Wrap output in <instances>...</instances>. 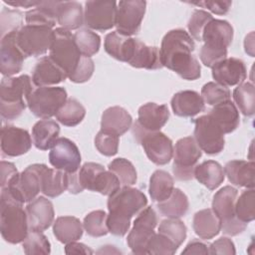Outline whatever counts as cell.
Here are the masks:
<instances>
[{
	"label": "cell",
	"instance_id": "22",
	"mask_svg": "<svg viewBox=\"0 0 255 255\" xmlns=\"http://www.w3.org/2000/svg\"><path fill=\"white\" fill-rule=\"evenodd\" d=\"M29 230L41 231L48 229L54 223L55 212L53 203L44 196H38L26 206Z\"/></svg>",
	"mask_w": 255,
	"mask_h": 255
},
{
	"label": "cell",
	"instance_id": "25",
	"mask_svg": "<svg viewBox=\"0 0 255 255\" xmlns=\"http://www.w3.org/2000/svg\"><path fill=\"white\" fill-rule=\"evenodd\" d=\"M41 192L48 197H57L68 190V172L50 168L46 164L38 163Z\"/></svg>",
	"mask_w": 255,
	"mask_h": 255
},
{
	"label": "cell",
	"instance_id": "40",
	"mask_svg": "<svg viewBox=\"0 0 255 255\" xmlns=\"http://www.w3.org/2000/svg\"><path fill=\"white\" fill-rule=\"evenodd\" d=\"M75 44L80 53L85 57L96 55L101 47L100 36L88 28L79 29L74 34Z\"/></svg>",
	"mask_w": 255,
	"mask_h": 255
},
{
	"label": "cell",
	"instance_id": "17",
	"mask_svg": "<svg viewBox=\"0 0 255 255\" xmlns=\"http://www.w3.org/2000/svg\"><path fill=\"white\" fill-rule=\"evenodd\" d=\"M117 2L87 1L84 10V25L88 29L107 31L116 25Z\"/></svg>",
	"mask_w": 255,
	"mask_h": 255
},
{
	"label": "cell",
	"instance_id": "45",
	"mask_svg": "<svg viewBox=\"0 0 255 255\" xmlns=\"http://www.w3.org/2000/svg\"><path fill=\"white\" fill-rule=\"evenodd\" d=\"M22 246L27 255L51 253L50 241L41 231L29 230L26 238L22 242Z\"/></svg>",
	"mask_w": 255,
	"mask_h": 255
},
{
	"label": "cell",
	"instance_id": "29",
	"mask_svg": "<svg viewBox=\"0 0 255 255\" xmlns=\"http://www.w3.org/2000/svg\"><path fill=\"white\" fill-rule=\"evenodd\" d=\"M207 115L224 134L234 131L240 123L239 111L231 100L213 106Z\"/></svg>",
	"mask_w": 255,
	"mask_h": 255
},
{
	"label": "cell",
	"instance_id": "12",
	"mask_svg": "<svg viewBox=\"0 0 255 255\" xmlns=\"http://www.w3.org/2000/svg\"><path fill=\"white\" fill-rule=\"evenodd\" d=\"M1 190H5L15 201L21 204L34 200L41 192L38 163L27 166Z\"/></svg>",
	"mask_w": 255,
	"mask_h": 255
},
{
	"label": "cell",
	"instance_id": "49",
	"mask_svg": "<svg viewBox=\"0 0 255 255\" xmlns=\"http://www.w3.org/2000/svg\"><path fill=\"white\" fill-rule=\"evenodd\" d=\"M120 136L100 130L95 137V146L98 151L106 156H113L117 154L119 149Z\"/></svg>",
	"mask_w": 255,
	"mask_h": 255
},
{
	"label": "cell",
	"instance_id": "54",
	"mask_svg": "<svg viewBox=\"0 0 255 255\" xmlns=\"http://www.w3.org/2000/svg\"><path fill=\"white\" fill-rule=\"evenodd\" d=\"M209 254H226L234 255L236 253L233 241L228 237H220L212 242L209 246Z\"/></svg>",
	"mask_w": 255,
	"mask_h": 255
},
{
	"label": "cell",
	"instance_id": "37",
	"mask_svg": "<svg viewBox=\"0 0 255 255\" xmlns=\"http://www.w3.org/2000/svg\"><path fill=\"white\" fill-rule=\"evenodd\" d=\"M174 189V182L172 176L165 170H155L149 178L148 192L151 200L154 202H161L167 199Z\"/></svg>",
	"mask_w": 255,
	"mask_h": 255
},
{
	"label": "cell",
	"instance_id": "38",
	"mask_svg": "<svg viewBox=\"0 0 255 255\" xmlns=\"http://www.w3.org/2000/svg\"><path fill=\"white\" fill-rule=\"evenodd\" d=\"M85 116V107L78 100L69 98L56 114V119L66 127H76L84 120Z\"/></svg>",
	"mask_w": 255,
	"mask_h": 255
},
{
	"label": "cell",
	"instance_id": "35",
	"mask_svg": "<svg viewBox=\"0 0 255 255\" xmlns=\"http://www.w3.org/2000/svg\"><path fill=\"white\" fill-rule=\"evenodd\" d=\"M60 1H41L38 6L25 14L27 25L47 26L53 28L57 22V11Z\"/></svg>",
	"mask_w": 255,
	"mask_h": 255
},
{
	"label": "cell",
	"instance_id": "2",
	"mask_svg": "<svg viewBox=\"0 0 255 255\" xmlns=\"http://www.w3.org/2000/svg\"><path fill=\"white\" fill-rule=\"evenodd\" d=\"M147 204V198L139 189L123 186L111 194L108 199L107 225L109 232L115 236H125L132 216L137 215Z\"/></svg>",
	"mask_w": 255,
	"mask_h": 255
},
{
	"label": "cell",
	"instance_id": "3",
	"mask_svg": "<svg viewBox=\"0 0 255 255\" xmlns=\"http://www.w3.org/2000/svg\"><path fill=\"white\" fill-rule=\"evenodd\" d=\"M233 40V28L229 22L212 19L204 27L201 41L204 42L199 52L201 63L212 68L218 62L227 58V48Z\"/></svg>",
	"mask_w": 255,
	"mask_h": 255
},
{
	"label": "cell",
	"instance_id": "21",
	"mask_svg": "<svg viewBox=\"0 0 255 255\" xmlns=\"http://www.w3.org/2000/svg\"><path fill=\"white\" fill-rule=\"evenodd\" d=\"M211 69L212 78L215 82L225 87L240 85L247 77V69L244 62L234 57L225 58Z\"/></svg>",
	"mask_w": 255,
	"mask_h": 255
},
{
	"label": "cell",
	"instance_id": "15",
	"mask_svg": "<svg viewBox=\"0 0 255 255\" xmlns=\"http://www.w3.org/2000/svg\"><path fill=\"white\" fill-rule=\"evenodd\" d=\"M146 2L142 0H123L117 3L116 28L122 35L130 37L139 32L145 14Z\"/></svg>",
	"mask_w": 255,
	"mask_h": 255
},
{
	"label": "cell",
	"instance_id": "18",
	"mask_svg": "<svg viewBox=\"0 0 255 255\" xmlns=\"http://www.w3.org/2000/svg\"><path fill=\"white\" fill-rule=\"evenodd\" d=\"M81 153L76 143L67 137H58L49 152L51 165L68 173H75L80 169Z\"/></svg>",
	"mask_w": 255,
	"mask_h": 255
},
{
	"label": "cell",
	"instance_id": "7",
	"mask_svg": "<svg viewBox=\"0 0 255 255\" xmlns=\"http://www.w3.org/2000/svg\"><path fill=\"white\" fill-rule=\"evenodd\" d=\"M132 135L139 143L148 159L156 165L167 164L173 155L172 140L160 130L146 131L135 123L132 125Z\"/></svg>",
	"mask_w": 255,
	"mask_h": 255
},
{
	"label": "cell",
	"instance_id": "27",
	"mask_svg": "<svg viewBox=\"0 0 255 255\" xmlns=\"http://www.w3.org/2000/svg\"><path fill=\"white\" fill-rule=\"evenodd\" d=\"M132 125V118L129 113L120 107L114 106L106 109L101 119V129L118 136L126 133Z\"/></svg>",
	"mask_w": 255,
	"mask_h": 255
},
{
	"label": "cell",
	"instance_id": "46",
	"mask_svg": "<svg viewBox=\"0 0 255 255\" xmlns=\"http://www.w3.org/2000/svg\"><path fill=\"white\" fill-rule=\"evenodd\" d=\"M201 97L205 104L216 106L231 99L230 90L216 82H208L201 89Z\"/></svg>",
	"mask_w": 255,
	"mask_h": 255
},
{
	"label": "cell",
	"instance_id": "57",
	"mask_svg": "<svg viewBox=\"0 0 255 255\" xmlns=\"http://www.w3.org/2000/svg\"><path fill=\"white\" fill-rule=\"evenodd\" d=\"M181 254H204V255H207V254H209V249L205 243H203L199 240H192L185 246V248L182 250Z\"/></svg>",
	"mask_w": 255,
	"mask_h": 255
},
{
	"label": "cell",
	"instance_id": "53",
	"mask_svg": "<svg viewBox=\"0 0 255 255\" xmlns=\"http://www.w3.org/2000/svg\"><path fill=\"white\" fill-rule=\"evenodd\" d=\"M95 70V64L92 58L83 56L79 65L75 69V71L69 76V80L73 83L81 84L89 81L93 76Z\"/></svg>",
	"mask_w": 255,
	"mask_h": 255
},
{
	"label": "cell",
	"instance_id": "5",
	"mask_svg": "<svg viewBox=\"0 0 255 255\" xmlns=\"http://www.w3.org/2000/svg\"><path fill=\"white\" fill-rule=\"evenodd\" d=\"M0 231L3 239L11 244L23 242L29 232L26 209L5 190L0 194Z\"/></svg>",
	"mask_w": 255,
	"mask_h": 255
},
{
	"label": "cell",
	"instance_id": "24",
	"mask_svg": "<svg viewBox=\"0 0 255 255\" xmlns=\"http://www.w3.org/2000/svg\"><path fill=\"white\" fill-rule=\"evenodd\" d=\"M68 78L67 74L49 56L42 57L35 65L32 81L36 87H50Z\"/></svg>",
	"mask_w": 255,
	"mask_h": 255
},
{
	"label": "cell",
	"instance_id": "36",
	"mask_svg": "<svg viewBox=\"0 0 255 255\" xmlns=\"http://www.w3.org/2000/svg\"><path fill=\"white\" fill-rule=\"evenodd\" d=\"M156 207L162 216L167 218H180L187 213L189 201L183 191L179 188H174L167 199L157 202Z\"/></svg>",
	"mask_w": 255,
	"mask_h": 255
},
{
	"label": "cell",
	"instance_id": "56",
	"mask_svg": "<svg viewBox=\"0 0 255 255\" xmlns=\"http://www.w3.org/2000/svg\"><path fill=\"white\" fill-rule=\"evenodd\" d=\"M0 170H1V181H0L1 188L6 187L9 184V182L19 173L14 163L5 161V160L1 161Z\"/></svg>",
	"mask_w": 255,
	"mask_h": 255
},
{
	"label": "cell",
	"instance_id": "51",
	"mask_svg": "<svg viewBox=\"0 0 255 255\" xmlns=\"http://www.w3.org/2000/svg\"><path fill=\"white\" fill-rule=\"evenodd\" d=\"M23 14L18 10L4 8L1 11V37L23 27Z\"/></svg>",
	"mask_w": 255,
	"mask_h": 255
},
{
	"label": "cell",
	"instance_id": "34",
	"mask_svg": "<svg viewBox=\"0 0 255 255\" xmlns=\"http://www.w3.org/2000/svg\"><path fill=\"white\" fill-rule=\"evenodd\" d=\"M194 177L209 190H214L224 181L225 173L219 162L205 160L195 166Z\"/></svg>",
	"mask_w": 255,
	"mask_h": 255
},
{
	"label": "cell",
	"instance_id": "13",
	"mask_svg": "<svg viewBox=\"0 0 255 255\" xmlns=\"http://www.w3.org/2000/svg\"><path fill=\"white\" fill-rule=\"evenodd\" d=\"M122 62L137 69L158 70L162 68L159 49L155 46H147L140 40L131 37H128L126 41Z\"/></svg>",
	"mask_w": 255,
	"mask_h": 255
},
{
	"label": "cell",
	"instance_id": "26",
	"mask_svg": "<svg viewBox=\"0 0 255 255\" xmlns=\"http://www.w3.org/2000/svg\"><path fill=\"white\" fill-rule=\"evenodd\" d=\"M170 105L174 115L182 118H192L205 109V103L201 95L191 90L180 91L174 94Z\"/></svg>",
	"mask_w": 255,
	"mask_h": 255
},
{
	"label": "cell",
	"instance_id": "19",
	"mask_svg": "<svg viewBox=\"0 0 255 255\" xmlns=\"http://www.w3.org/2000/svg\"><path fill=\"white\" fill-rule=\"evenodd\" d=\"M17 31L1 37L0 43V71L5 77H12L21 72L25 55L16 42Z\"/></svg>",
	"mask_w": 255,
	"mask_h": 255
},
{
	"label": "cell",
	"instance_id": "42",
	"mask_svg": "<svg viewBox=\"0 0 255 255\" xmlns=\"http://www.w3.org/2000/svg\"><path fill=\"white\" fill-rule=\"evenodd\" d=\"M235 213L237 218L249 223L255 218V191L254 188H247L244 190L235 202Z\"/></svg>",
	"mask_w": 255,
	"mask_h": 255
},
{
	"label": "cell",
	"instance_id": "6",
	"mask_svg": "<svg viewBox=\"0 0 255 255\" xmlns=\"http://www.w3.org/2000/svg\"><path fill=\"white\" fill-rule=\"evenodd\" d=\"M237 196L238 190L230 185H226L216 191L212 199V210L220 220V231L228 236H236L247 227V223L240 221L235 213Z\"/></svg>",
	"mask_w": 255,
	"mask_h": 255
},
{
	"label": "cell",
	"instance_id": "43",
	"mask_svg": "<svg viewBox=\"0 0 255 255\" xmlns=\"http://www.w3.org/2000/svg\"><path fill=\"white\" fill-rule=\"evenodd\" d=\"M107 215L104 210H94L85 216L83 226L88 235L92 237H102L109 233Z\"/></svg>",
	"mask_w": 255,
	"mask_h": 255
},
{
	"label": "cell",
	"instance_id": "44",
	"mask_svg": "<svg viewBox=\"0 0 255 255\" xmlns=\"http://www.w3.org/2000/svg\"><path fill=\"white\" fill-rule=\"evenodd\" d=\"M186 226L179 218H167L160 222L158 233L166 236L177 247H179L186 238Z\"/></svg>",
	"mask_w": 255,
	"mask_h": 255
},
{
	"label": "cell",
	"instance_id": "60",
	"mask_svg": "<svg viewBox=\"0 0 255 255\" xmlns=\"http://www.w3.org/2000/svg\"><path fill=\"white\" fill-rule=\"evenodd\" d=\"M244 47H245V52L248 53L251 57H253V32H251L249 35L246 36L245 41H244Z\"/></svg>",
	"mask_w": 255,
	"mask_h": 255
},
{
	"label": "cell",
	"instance_id": "47",
	"mask_svg": "<svg viewBox=\"0 0 255 255\" xmlns=\"http://www.w3.org/2000/svg\"><path fill=\"white\" fill-rule=\"evenodd\" d=\"M121 182L116 174H114L109 169H104L101 171L95 178L94 183L92 185L91 191L99 192L103 195L110 196L118 189L121 188Z\"/></svg>",
	"mask_w": 255,
	"mask_h": 255
},
{
	"label": "cell",
	"instance_id": "55",
	"mask_svg": "<svg viewBox=\"0 0 255 255\" xmlns=\"http://www.w3.org/2000/svg\"><path fill=\"white\" fill-rule=\"evenodd\" d=\"M192 5L200 6L202 8H206L207 10L211 11L217 15H224L226 14L231 5V1H201V2H191Z\"/></svg>",
	"mask_w": 255,
	"mask_h": 255
},
{
	"label": "cell",
	"instance_id": "41",
	"mask_svg": "<svg viewBox=\"0 0 255 255\" xmlns=\"http://www.w3.org/2000/svg\"><path fill=\"white\" fill-rule=\"evenodd\" d=\"M109 170L117 175L122 186H131L135 184L137 174L133 164L123 157H118L112 160L108 166Z\"/></svg>",
	"mask_w": 255,
	"mask_h": 255
},
{
	"label": "cell",
	"instance_id": "33",
	"mask_svg": "<svg viewBox=\"0 0 255 255\" xmlns=\"http://www.w3.org/2000/svg\"><path fill=\"white\" fill-rule=\"evenodd\" d=\"M57 23L66 30H78L84 25L82 5L76 1H60L57 11Z\"/></svg>",
	"mask_w": 255,
	"mask_h": 255
},
{
	"label": "cell",
	"instance_id": "20",
	"mask_svg": "<svg viewBox=\"0 0 255 255\" xmlns=\"http://www.w3.org/2000/svg\"><path fill=\"white\" fill-rule=\"evenodd\" d=\"M29 132L15 126H4L1 129V151L5 156H19L27 153L32 146Z\"/></svg>",
	"mask_w": 255,
	"mask_h": 255
},
{
	"label": "cell",
	"instance_id": "1",
	"mask_svg": "<svg viewBox=\"0 0 255 255\" xmlns=\"http://www.w3.org/2000/svg\"><path fill=\"white\" fill-rule=\"evenodd\" d=\"M195 44L191 36L183 29L168 31L162 38L159 48L160 61L165 67L187 81L200 77V64L192 55Z\"/></svg>",
	"mask_w": 255,
	"mask_h": 255
},
{
	"label": "cell",
	"instance_id": "50",
	"mask_svg": "<svg viewBox=\"0 0 255 255\" xmlns=\"http://www.w3.org/2000/svg\"><path fill=\"white\" fill-rule=\"evenodd\" d=\"M212 19H213L212 15L207 11L200 10V9L194 10L187 24V28L189 31L188 34L191 36V38L200 42L204 27Z\"/></svg>",
	"mask_w": 255,
	"mask_h": 255
},
{
	"label": "cell",
	"instance_id": "11",
	"mask_svg": "<svg viewBox=\"0 0 255 255\" xmlns=\"http://www.w3.org/2000/svg\"><path fill=\"white\" fill-rule=\"evenodd\" d=\"M54 30L47 26L24 25L16 33V42L25 57H38L50 50Z\"/></svg>",
	"mask_w": 255,
	"mask_h": 255
},
{
	"label": "cell",
	"instance_id": "52",
	"mask_svg": "<svg viewBox=\"0 0 255 255\" xmlns=\"http://www.w3.org/2000/svg\"><path fill=\"white\" fill-rule=\"evenodd\" d=\"M128 39V36L122 35L117 31L109 33L104 42V48L105 51L113 58H115L118 61L122 62V55L123 50L125 48L126 41Z\"/></svg>",
	"mask_w": 255,
	"mask_h": 255
},
{
	"label": "cell",
	"instance_id": "4",
	"mask_svg": "<svg viewBox=\"0 0 255 255\" xmlns=\"http://www.w3.org/2000/svg\"><path fill=\"white\" fill-rule=\"evenodd\" d=\"M35 90L32 78L28 75L4 77L0 84V112L3 120L19 118L27 107V98Z\"/></svg>",
	"mask_w": 255,
	"mask_h": 255
},
{
	"label": "cell",
	"instance_id": "8",
	"mask_svg": "<svg viewBox=\"0 0 255 255\" xmlns=\"http://www.w3.org/2000/svg\"><path fill=\"white\" fill-rule=\"evenodd\" d=\"M67 96V91L63 87H37L27 98V107L35 117L49 120L56 116L66 103Z\"/></svg>",
	"mask_w": 255,
	"mask_h": 255
},
{
	"label": "cell",
	"instance_id": "23",
	"mask_svg": "<svg viewBox=\"0 0 255 255\" xmlns=\"http://www.w3.org/2000/svg\"><path fill=\"white\" fill-rule=\"evenodd\" d=\"M169 119V111L165 105L146 103L139 107L137 120L134 122L141 129L158 131Z\"/></svg>",
	"mask_w": 255,
	"mask_h": 255
},
{
	"label": "cell",
	"instance_id": "10",
	"mask_svg": "<svg viewBox=\"0 0 255 255\" xmlns=\"http://www.w3.org/2000/svg\"><path fill=\"white\" fill-rule=\"evenodd\" d=\"M202 152L194 137L179 138L173 147L172 171L177 180L186 181L194 177V168Z\"/></svg>",
	"mask_w": 255,
	"mask_h": 255
},
{
	"label": "cell",
	"instance_id": "48",
	"mask_svg": "<svg viewBox=\"0 0 255 255\" xmlns=\"http://www.w3.org/2000/svg\"><path fill=\"white\" fill-rule=\"evenodd\" d=\"M178 247L166 236L154 233L146 245V254L151 255H173Z\"/></svg>",
	"mask_w": 255,
	"mask_h": 255
},
{
	"label": "cell",
	"instance_id": "58",
	"mask_svg": "<svg viewBox=\"0 0 255 255\" xmlns=\"http://www.w3.org/2000/svg\"><path fill=\"white\" fill-rule=\"evenodd\" d=\"M65 253L66 254H85L90 255L93 254L94 251L84 243H80L77 241H73L70 243H67L65 246Z\"/></svg>",
	"mask_w": 255,
	"mask_h": 255
},
{
	"label": "cell",
	"instance_id": "31",
	"mask_svg": "<svg viewBox=\"0 0 255 255\" xmlns=\"http://www.w3.org/2000/svg\"><path fill=\"white\" fill-rule=\"evenodd\" d=\"M192 227L195 234L204 240L212 239L221 230L220 220L212 208H205L197 211L192 220Z\"/></svg>",
	"mask_w": 255,
	"mask_h": 255
},
{
	"label": "cell",
	"instance_id": "9",
	"mask_svg": "<svg viewBox=\"0 0 255 255\" xmlns=\"http://www.w3.org/2000/svg\"><path fill=\"white\" fill-rule=\"evenodd\" d=\"M49 57L65 71L69 78L79 65L83 55L75 44L74 34L59 27L54 30V39L49 50Z\"/></svg>",
	"mask_w": 255,
	"mask_h": 255
},
{
	"label": "cell",
	"instance_id": "32",
	"mask_svg": "<svg viewBox=\"0 0 255 255\" xmlns=\"http://www.w3.org/2000/svg\"><path fill=\"white\" fill-rule=\"evenodd\" d=\"M83 223L74 216H60L53 223L55 237L64 244L78 241L83 236Z\"/></svg>",
	"mask_w": 255,
	"mask_h": 255
},
{
	"label": "cell",
	"instance_id": "28",
	"mask_svg": "<svg viewBox=\"0 0 255 255\" xmlns=\"http://www.w3.org/2000/svg\"><path fill=\"white\" fill-rule=\"evenodd\" d=\"M254 168L255 163L253 160L246 161L241 159L230 160L223 167L225 175L233 185L245 188H254Z\"/></svg>",
	"mask_w": 255,
	"mask_h": 255
},
{
	"label": "cell",
	"instance_id": "30",
	"mask_svg": "<svg viewBox=\"0 0 255 255\" xmlns=\"http://www.w3.org/2000/svg\"><path fill=\"white\" fill-rule=\"evenodd\" d=\"M60 126L53 120H40L32 128V140L40 150L53 147L59 137Z\"/></svg>",
	"mask_w": 255,
	"mask_h": 255
},
{
	"label": "cell",
	"instance_id": "39",
	"mask_svg": "<svg viewBox=\"0 0 255 255\" xmlns=\"http://www.w3.org/2000/svg\"><path fill=\"white\" fill-rule=\"evenodd\" d=\"M236 108L245 116L252 117L255 113V88L250 82H243L234 89L232 94Z\"/></svg>",
	"mask_w": 255,
	"mask_h": 255
},
{
	"label": "cell",
	"instance_id": "14",
	"mask_svg": "<svg viewBox=\"0 0 255 255\" xmlns=\"http://www.w3.org/2000/svg\"><path fill=\"white\" fill-rule=\"evenodd\" d=\"M157 224V215L153 208L144 207L135 217L133 226L129 231L127 243L133 254H146V245L154 235Z\"/></svg>",
	"mask_w": 255,
	"mask_h": 255
},
{
	"label": "cell",
	"instance_id": "59",
	"mask_svg": "<svg viewBox=\"0 0 255 255\" xmlns=\"http://www.w3.org/2000/svg\"><path fill=\"white\" fill-rule=\"evenodd\" d=\"M5 4H8L9 6L13 7H24V8H29V7H36L40 4L41 1H27V0H12V1H3Z\"/></svg>",
	"mask_w": 255,
	"mask_h": 255
},
{
	"label": "cell",
	"instance_id": "16",
	"mask_svg": "<svg viewBox=\"0 0 255 255\" xmlns=\"http://www.w3.org/2000/svg\"><path fill=\"white\" fill-rule=\"evenodd\" d=\"M194 139L201 151L209 155L220 153L225 144L224 133L208 115L194 120Z\"/></svg>",
	"mask_w": 255,
	"mask_h": 255
}]
</instances>
